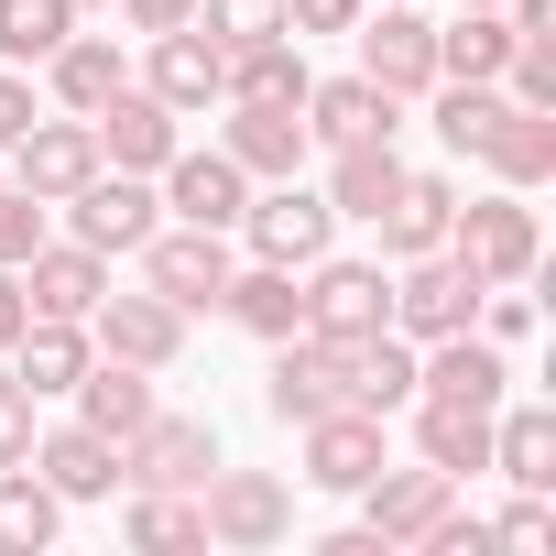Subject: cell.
I'll return each instance as SVG.
<instances>
[{"label":"cell","mask_w":556,"mask_h":556,"mask_svg":"<svg viewBox=\"0 0 556 556\" xmlns=\"http://www.w3.org/2000/svg\"><path fill=\"white\" fill-rule=\"evenodd\" d=\"M306 339H328V350H350V339H371V328H393V273L382 262H350V251H317L306 273Z\"/></svg>","instance_id":"1"},{"label":"cell","mask_w":556,"mask_h":556,"mask_svg":"<svg viewBox=\"0 0 556 556\" xmlns=\"http://www.w3.org/2000/svg\"><path fill=\"white\" fill-rule=\"evenodd\" d=\"M240 240H251V262L306 273L317 251H339V207H328V186H306V175H273V186L240 207Z\"/></svg>","instance_id":"2"},{"label":"cell","mask_w":556,"mask_h":556,"mask_svg":"<svg viewBox=\"0 0 556 556\" xmlns=\"http://www.w3.org/2000/svg\"><path fill=\"white\" fill-rule=\"evenodd\" d=\"M197 513H207V545H229V556H262V545L295 534V491L273 469H207L197 480Z\"/></svg>","instance_id":"3"},{"label":"cell","mask_w":556,"mask_h":556,"mask_svg":"<svg viewBox=\"0 0 556 556\" xmlns=\"http://www.w3.org/2000/svg\"><path fill=\"white\" fill-rule=\"evenodd\" d=\"M437 251H458L480 285H523L534 251H545V229H534V207L502 186V197H458V218H447V240H437Z\"/></svg>","instance_id":"4"},{"label":"cell","mask_w":556,"mask_h":556,"mask_svg":"<svg viewBox=\"0 0 556 556\" xmlns=\"http://www.w3.org/2000/svg\"><path fill=\"white\" fill-rule=\"evenodd\" d=\"M0 175H12L23 197H45V207H66V197L99 175V131H88L77 110H55V121L34 110V121H23V142L0 153Z\"/></svg>","instance_id":"5"},{"label":"cell","mask_w":556,"mask_h":556,"mask_svg":"<svg viewBox=\"0 0 556 556\" xmlns=\"http://www.w3.org/2000/svg\"><path fill=\"white\" fill-rule=\"evenodd\" d=\"M153 229H164V186H153V175L99 164V175L66 197V240H88V251H142Z\"/></svg>","instance_id":"6"},{"label":"cell","mask_w":556,"mask_h":556,"mask_svg":"<svg viewBox=\"0 0 556 556\" xmlns=\"http://www.w3.org/2000/svg\"><path fill=\"white\" fill-rule=\"evenodd\" d=\"M207 469H218V426H207V415H164V404H153V415L121 437V480H131V491H197Z\"/></svg>","instance_id":"7"},{"label":"cell","mask_w":556,"mask_h":556,"mask_svg":"<svg viewBox=\"0 0 556 556\" xmlns=\"http://www.w3.org/2000/svg\"><path fill=\"white\" fill-rule=\"evenodd\" d=\"M229 273H240L229 229H186V218H175V229H153V240H142V285H153L164 306H186V317L229 295Z\"/></svg>","instance_id":"8"},{"label":"cell","mask_w":556,"mask_h":556,"mask_svg":"<svg viewBox=\"0 0 556 556\" xmlns=\"http://www.w3.org/2000/svg\"><path fill=\"white\" fill-rule=\"evenodd\" d=\"M480 317V273L458 262V251H415V262H393V328L426 350V339H447V328H469Z\"/></svg>","instance_id":"9"},{"label":"cell","mask_w":556,"mask_h":556,"mask_svg":"<svg viewBox=\"0 0 556 556\" xmlns=\"http://www.w3.org/2000/svg\"><path fill=\"white\" fill-rule=\"evenodd\" d=\"M350 34H361V77L371 88H393V99H426L437 88V23L415 12V0H382V12H361Z\"/></svg>","instance_id":"10"},{"label":"cell","mask_w":556,"mask_h":556,"mask_svg":"<svg viewBox=\"0 0 556 556\" xmlns=\"http://www.w3.org/2000/svg\"><path fill=\"white\" fill-rule=\"evenodd\" d=\"M88 131H99V164H121V175H164V153L186 142V121H175L142 77H121V88L88 110Z\"/></svg>","instance_id":"11"},{"label":"cell","mask_w":556,"mask_h":556,"mask_svg":"<svg viewBox=\"0 0 556 556\" xmlns=\"http://www.w3.org/2000/svg\"><path fill=\"white\" fill-rule=\"evenodd\" d=\"M88 350L142 361V371H175V361H186V306H164L153 285H142V295H121V285H110V295L88 306Z\"/></svg>","instance_id":"12"},{"label":"cell","mask_w":556,"mask_h":556,"mask_svg":"<svg viewBox=\"0 0 556 556\" xmlns=\"http://www.w3.org/2000/svg\"><path fill=\"white\" fill-rule=\"evenodd\" d=\"M153 55H142V88L175 110V121H197V110H218L229 99V55L197 34V23H175V34H142Z\"/></svg>","instance_id":"13"},{"label":"cell","mask_w":556,"mask_h":556,"mask_svg":"<svg viewBox=\"0 0 556 556\" xmlns=\"http://www.w3.org/2000/svg\"><path fill=\"white\" fill-rule=\"evenodd\" d=\"M393 131H404V99H393V88H371L361 66L306 88V142H317V153H339V142H393Z\"/></svg>","instance_id":"14"},{"label":"cell","mask_w":556,"mask_h":556,"mask_svg":"<svg viewBox=\"0 0 556 556\" xmlns=\"http://www.w3.org/2000/svg\"><path fill=\"white\" fill-rule=\"evenodd\" d=\"M295 437H306V480H317V491H361V480H371V469L393 458V447H382V415H371V404H328V415H306Z\"/></svg>","instance_id":"15"},{"label":"cell","mask_w":556,"mask_h":556,"mask_svg":"<svg viewBox=\"0 0 556 556\" xmlns=\"http://www.w3.org/2000/svg\"><path fill=\"white\" fill-rule=\"evenodd\" d=\"M447 502H458V480H447V469H426V458H415V469H393V458H382V469L361 480V523H371L393 556H404V545H415Z\"/></svg>","instance_id":"16"},{"label":"cell","mask_w":556,"mask_h":556,"mask_svg":"<svg viewBox=\"0 0 556 556\" xmlns=\"http://www.w3.org/2000/svg\"><path fill=\"white\" fill-rule=\"evenodd\" d=\"M218 153L251 175V186H273V175H306V110H262V99H229V121H218Z\"/></svg>","instance_id":"17"},{"label":"cell","mask_w":556,"mask_h":556,"mask_svg":"<svg viewBox=\"0 0 556 556\" xmlns=\"http://www.w3.org/2000/svg\"><path fill=\"white\" fill-rule=\"evenodd\" d=\"M164 207H175L186 229H240V207H251V175H240L218 142H207V153H186V142H175V153H164Z\"/></svg>","instance_id":"18"},{"label":"cell","mask_w":556,"mask_h":556,"mask_svg":"<svg viewBox=\"0 0 556 556\" xmlns=\"http://www.w3.org/2000/svg\"><path fill=\"white\" fill-rule=\"evenodd\" d=\"M415 393H447V404H480V415H491V404L513 393V361H502L480 328H447V339L415 350Z\"/></svg>","instance_id":"19"},{"label":"cell","mask_w":556,"mask_h":556,"mask_svg":"<svg viewBox=\"0 0 556 556\" xmlns=\"http://www.w3.org/2000/svg\"><path fill=\"white\" fill-rule=\"evenodd\" d=\"M262 404H273V426H306V415H328V404H350V371H339V350L328 339H273V382H262Z\"/></svg>","instance_id":"20"},{"label":"cell","mask_w":556,"mask_h":556,"mask_svg":"<svg viewBox=\"0 0 556 556\" xmlns=\"http://www.w3.org/2000/svg\"><path fill=\"white\" fill-rule=\"evenodd\" d=\"M23 469H34L55 502H110V491H121V447H110L99 426H45Z\"/></svg>","instance_id":"21"},{"label":"cell","mask_w":556,"mask_h":556,"mask_svg":"<svg viewBox=\"0 0 556 556\" xmlns=\"http://www.w3.org/2000/svg\"><path fill=\"white\" fill-rule=\"evenodd\" d=\"M99 295H110V251H88V240H45L23 262V306L34 317H88Z\"/></svg>","instance_id":"22"},{"label":"cell","mask_w":556,"mask_h":556,"mask_svg":"<svg viewBox=\"0 0 556 556\" xmlns=\"http://www.w3.org/2000/svg\"><path fill=\"white\" fill-rule=\"evenodd\" d=\"M0 361H12V371L34 382V404H45V393H77V371H88L99 350H88V317H23V339L0 350Z\"/></svg>","instance_id":"23"},{"label":"cell","mask_w":556,"mask_h":556,"mask_svg":"<svg viewBox=\"0 0 556 556\" xmlns=\"http://www.w3.org/2000/svg\"><path fill=\"white\" fill-rule=\"evenodd\" d=\"M447 218H458V186H447V175H415V164H404L393 207L371 218V229H382V262H415V251H437V240H447Z\"/></svg>","instance_id":"24"},{"label":"cell","mask_w":556,"mask_h":556,"mask_svg":"<svg viewBox=\"0 0 556 556\" xmlns=\"http://www.w3.org/2000/svg\"><path fill=\"white\" fill-rule=\"evenodd\" d=\"M415 458L447 469V480L491 469V415L480 404H447V393H415Z\"/></svg>","instance_id":"25"},{"label":"cell","mask_w":556,"mask_h":556,"mask_svg":"<svg viewBox=\"0 0 556 556\" xmlns=\"http://www.w3.org/2000/svg\"><path fill=\"white\" fill-rule=\"evenodd\" d=\"M142 415H153V371H142V361H110V350H99V361L77 371V426H99V437L121 447V437H131Z\"/></svg>","instance_id":"26"},{"label":"cell","mask_w":556,"mask_h":556,"mask_svg":"<svg viewBox=\"0 0 556 556\" xmlns=\"http://www.w3.org/2000/svg\"><path fill=\"white\" fill-rule=\"evenodd\" d=\"M218 306H229V317H240L251 339H295V328H306V285H295L285 262H240Z\"/></svg>","instance_id":"27"},{"label":"cell","mask_w":556,"mask_h":556,"mask_svg":"<svg viewBox=\"0 0 556 556\" xmlns=\"http://www.w3.org/2000/svg\"><path fill=\"white\" fill-rule=\"evenodd\" d=\"M480 164H491L513 197H534V186L556 175V110H502L491 142H480Z\"/></svg>","instance_id":"28"},{"label":"cell","mask_w":556,"mask_h":556,"mask_svg":"<svg viewBox=\"0 0 556 556\" xmlns=\"http://www.w3.org/2000/svg\"><path fill=\"white\" fill-rule=\"evenodd\" d=\"M491 469L513 480V491H556V415L545 404H491Z\"/></svg>","instance_id":"29"},{"label":"cell","mask_w":556,"mask_h":556,"mask_svg":"<svg viewBox=\"0 0 556 556\" xmlns=\"http://www.w3.org/2000/svg\"><path fill=\"white\" fill-rule=\"evenodd\" d=\"M306 34H273V45H240L229 55V99H262V110H306Z\"/></svg>","instance_id":"30"},{"label":"cell","mask_w":556,"mask_h":556,"mask_svg":"<svg viewBox=\"0 0 556 556\" xmlns=\"http://www.w3.org/2000/svg\"><path fill=\"white\" fill-rule=\"evenodd\" d=\"M121 77H131V66H121V45H110V34H66V45L45 55V88H55V110H77V121H88Z\"/></svg>","instance_id":"31"},{"label":"cell","mask_w":556,"mask_h":556,"mask_svg":"<svg viewBox=\"0 0 556 556\" xmlns=\"http://www.w3.org/2000/svg\"><path fill=\"white\" fill-rule=\"evenodd\" d=\"M393 186H404V153H393V142H339V153H328V207H339V218H382Z\"/></svg>","instance_id":"32"},{"label":"cell","mask_w":556,"mask_h":556,"mask_svg":"<svg viewBox=\"0 0 556 556\" xmlns=\"http://www.w3.org/2000/svg\"><path fill=\"white\" fill-rule=\"evenodd\" d=\"M502 66H513V23H502V12L437 23V77H491V88H502Z\"/></svg>","instance_id":"33"},{"label":"cell","mask_w":556,"mask_h":556,"mask_svg":"<svg viewBox=\"0 0 556 556\" xmlns=\"http://www.w3.org/2000/svg\"><path fill=\"white\" fill-rule=\"evenodd\" d=\"M66 523V502L34 480V469H0V556H45Z\"/></svg>","instance_id":"34"},{"label":"cell","mask_w":556,"mask_h":556,"mask_svg":"<svg viewBox=\"0 0 556 556\" xmlns=\"http://www.w3.org/2000/svg\"><path fill=\"white\" fill-rule=\"evenodd\" d=\"M426 99H437V142H447V153H480V142H491V121L513 110L491 77H437Z\"/></svg>","instance_id":"35"},{"label":"cell","mask_w":556,"mask_h":556,"mask_svg":"<svg viewBox=\"0 0 556 556\" xmlns=\"http://www.w3.org/2000/svg\"><path fill=\"white\" fill-rule=\"evenodd\" d=\"M77 34V0H0V66H45Z\"/></svg>","instance_id":"36"},{"label":"cell","mask_w":556,"mask_h":556,"mask_svg":"<svg viewBox=\"0 0 556 556\" xmlns=\"http://www.w3.org/2000/svg\"><path fill=\"white\" fill-rule=\"evenodd\" d=\"M197 34H207L218 55H240V45H273V34H285V0H197Z\"/></svg>","instance_id":"37"},{"label":"cell","mask_w":556,"mask_h":556,"mask_svg":"<svg viewBox=\"0 0 556 556\" xmlns=\"http://www.w3.org/2000/svg\"><path fill=\"white\" fill-rule=\"evenodd\" d=\"M131 545H207V513L186 491H131Z\"/></svg>","instance_id":"38"},{"label":"cell","mask_w":556,"mask_h":556,"mask_svg":"<svg viewBox=\"0 0 556 556\" xmlns=\"http://www.w3.org/2000/svg\"><path fill=\"white\" fill-rule=\"evenodd\" d=\"M45 240H55V229H45V197H23L12 175H0V262H12V273H23V262H34Z\"/></svg>","instance_id":"39"},{"label":"cell","mask_w":556,"mask_h":556,"mask_svg":"<svg viewBox=\"0 0 556 556\" xmlns=\"http://www.w3.org/2000/svg\"><path fill=\"white\" fill-rule=\"evenodd\" d=\"M34 437H45L34 382H23V371H0V469H23V458H34Z\"/></svg>","instance_id":"40"},{"label":"cell","mask_w":556,"mask_h":556,"mask_svg":"<svg viewBox=\"0 0 556 556\" xmlns=\"http://www.w3.org/2000/svg\"><path fill=\"white\" fill-rule=\"evenodd\" d=\"M480 523H491V545H523V556H545V545H556V513H545V491H523L513 513H480Z\"/></svg>","instance_id":"41"},{"label":"cell","mask_w":556,"mask_h":556,"mask_svg":"<svg viewBox=\"0 0 556 556\" xmlns=\"http://www.w3.org/2000/svg\"><path fill=\"white\" fill-rule=\"evenodd\" d=\"M480 545H491V523H480L469 502H447V513H437V523H426L404 556H480Z\"/></svg>","instance_id":"42"},{"label":"cell","mask_w":556,"mask_h":556,"mask_svg":"<svg viewBox=\"0 0 556 556\" xmlns=\"http://www.w3.org/2000/svg\"><path fill=\"white\" fill-rule=\"evenodd\" d=\"M371 0H285V34H350Z\"/></svg>","instance_id":"43"},{"label":"cell","mask_w":556,"mask_h":556,"mask_svg":"<svg viewBox=\"0 0 556 556\" xmlns=\"http://www.w3.org/2000/svg\"><path fill=\"white\" fill-rule=\"evenodd\" d=\"M110 12H121L131 34H175V23H197V0H110Z\"/></svg>","instance_id":"44"},{"label":"cell","mask_w":556,"mask_h":556,"mask_svg":"<svg viewBox=\"0 0 556 556\" xmlns=\"http://www.w3.org/2000/svg\"><path fill=\"white\" fill-rule=\"evenodd\" d=\"M23 121H34V77H23V66H0V153L23 142Z\"/></svg>","instance_id":"45"},{"label":"cell","mask_w":556,"mask_h":556,"mask_svg":"<svg viewBox=\"0 0 556 556\" xmlns=\"http://www.w3.org/2000/svg\"><path fill=\"white\" fill-rule=\"evenodd\" d=\"M23 317H34V306H23V273H12V262H0V350H12V339H23Z\"/></svg>","instance_id":"46"},{"label":"cell","mask_w":556,"mask_h":556,"mask_svg":"<svg viewBox=\"0 0 556 556\" xmlns=\"http://www.w3.org/2000/svg\"><path fill=\"white\" fill-rule=\"evenodd\" d=\"M458 12H502V0H458Z\"/></svg>","instance_id":"47"},{"label":"cell","mask_w":556,"mask_h":556,"mask_svg":"<svg viewBox=\"0 0 556 556\" xmlns=\"http://www.w3.org/2000/svg\"><path fill=\"white\" fill-rule=\"evenodd\" d=\"M77 12H110V0H77Z\"/></svg>","instance_id":"48"}]
</instances>
